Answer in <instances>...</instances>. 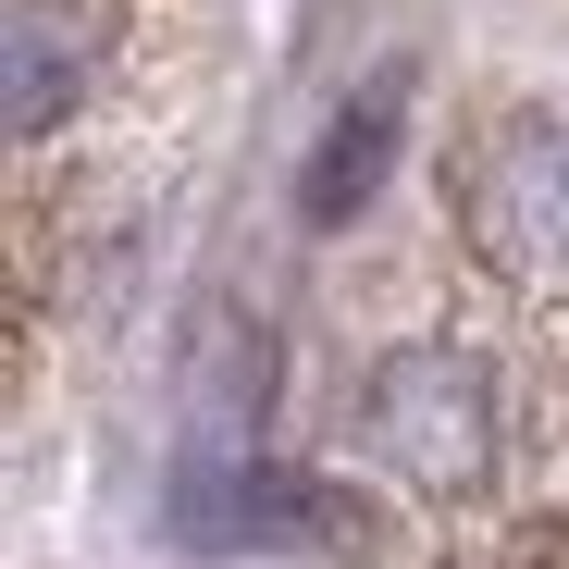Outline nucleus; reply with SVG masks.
I'll list each match as a JSON object with an SVG mask.
<instances>
[{
  "label": "nucleus",
  "mask_w": 569,
  "mask_h": 569,
  "mask_svg": "<svg viewBox=\"0 0 569 569\" xmlns=\"http://www.w3.org/2000/svg\"><path fill=\"white\" fill-rule=\"evenodd\" d=\"M470 223L520 284L569 298V124L557 112H520L470 149Z\"/></svg>",
  "instance_id": "nucleus-1"
}]
</instances>
